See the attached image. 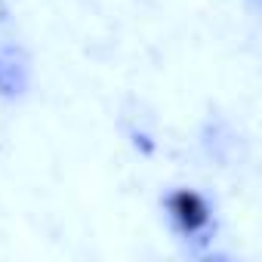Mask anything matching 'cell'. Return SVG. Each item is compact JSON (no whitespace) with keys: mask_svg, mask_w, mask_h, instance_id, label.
Returning a JSON list of instances; mask_svg holds the SVG:
<instances>
[{"mask_svg":"<svg viewBox=\"0 0 262 262\" xmlns=\"http://www.w3.org/2000/svg\"><path fill=\"white\" fill-rule=\"evenodd\" d=\"M173 210H176V216H179L188 228H198V225L207 219V213H204V207H201V201H198L194 194H176Z\"/></svg>","mask_w":262,"mask_h":262,"instance_id":"cell-1","label":"cell"}]
</instances>
